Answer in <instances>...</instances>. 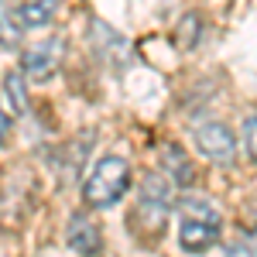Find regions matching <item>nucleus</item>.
Segmentation results:
<instances>
[{
	"label": "nucleus",
	"instance_id": "obj_5",
	"mask_svg": "<svg viewBox=\"0 0 257 257\" xmlns=\"http://www.w3.org/2000/svg\"><path fill=\"white\" fill-rule=\"evenodd\" d=\"M62 52H65V41H62L59 35H52V38L24 48V55H21V72H24L28 79H35V82L52 79L55 69H59V62H62Z\"/></svg>",
	"mask_w": 257,
	"mask_h": 257
},
{
	"label": "nucleus",
	"instance_id": "obj_9",
	"mask_svg": "<svg viewBox=\"0 0 257 257\" xmlns=\"http://www.w3.org/2000/svg\"><path fill=\"white\" fill-rule=\"evenodd\" d=\"M21 35H24V24L14 0H0V48H18Z\"/></svg>",
	"mask_w": 257,
	"mask_h": 257
},
{
	"label": "nucleus",
	"instance_id": "obj_7",
	"mask_svg": "<svg viewBox=\"0 0 257 257\" xmlns=\"http://www.w3.org/2000/svg\"><path fill=\"white\" fill-rule=\"evenodd\" d=\"M65 240H69V247H72L76 254H96L99 247H103V237H99L96 223L89 216H82V213H76V216L69 219Z\"/></svg>",
	"mask_w": 257,
	"mask_h": 257
},
{
	"label": "nucleus",
	"instance_id": "obj_8",
	"mask_svg": "<svg viewBox=\"0 0 257 257\" xmlns=\"http://www.w3.org/2000/svg\"><path fill=\"white\" fill-rule=\"evenodd\" d=\"M161 168L168 172V178L175 182L178 189H189V185L196 182V168H192L189 155H185L178 144H165V151H161Z\"/></svg>",
	"mask_w": 257,
	"mask_h": 257
},
{
	"label": "nucleus",
	"instance_id": "obj_12",
	"mask_svg": "<svg viewBox=\"0 0 257 257\" xmlns=\"http://www.w3.org/2000/svg\"><path fill=\"white\" fill-rule=\"evenodd\" d=\"M199 35H202V24H199L196 14H185L182 24H178V45L182 48H196L199 45Z\"/></svg>",
	"mask_w": 257,
	"mask_h": 257
},
{
	"label": "nucleus",
	"instance_id": "obj_11",
	"mask_svg": "<svg viewBox=\"0 0 257 257\" xmlns=\"http://www.w3.org/2000/svg\"><path fill=\"white\" fill-rule=\"evenodd\" d=\"M4 89H7V103H11V110H14V117H24V113H28V93H24V79H21L18 72H11V76L4 79Z\"/></svg>",
	"mask_w": 257,
	"mask_h": 257
},
{
	"label": "nucleus",
	"instance_id": "obj_14",
	"mask_svg": "<svg viewBox=\"0 0 257 257\" xmlns=\"http://www.w3.org/2000/svg\"><path fill=\"white\" fill-rule=\"evenodd\" d=\"M243 144H247V155L257 161V113L243 120Z\"/></svg>",
	"mask_w": 257,
	"mask_h": 257
},
{
	"label": "nucleus",
	"instance_id": "obj_6",
	"mask_svg": "<svg viewBox=\"0 0 257 257\" xmlns=\"http://www.w3.org/2000/svg\"><path fill=\"white\" fill-rule=\"evenodd\" d=\"M89 41H93V52L96 59H103L110 69H123L131 62V45L123 35H117L110 24L103 21H89Z\"/></svg>",
	"mask_w": 257,
	"mask_h": 257
},
{
	"label": "nucleus",
	"instance_id": "obj_2",
	"mask_svg": "<svg viewBox=\"0 0 257 257\" xmlns=\"http://www.w3.org/2000/svg\"><path fill=\"white\" fill-rule=\"evenodd\" d=\"M127 189H131V165L117 155H106L93 165L89 178L82 182V199L89 209H110L123 199Z\"/></svg>",
	"mask_w": 257,
	"mask_h": 257
},
{
	"label": "nucleus",
	"instance_id": "obj_13",
	"mask_svg": "<svg viewBox=\"0 0 257 257\" xmlns=\"http://www.w3.org/2000/svg\"><path fill=\"white\" fill-rule=\"evenodd\" d=\"M226 254H257V230L240 233L233 247H226Z\"/></svg>",
	"mask_w": 257,
	"mask_h": 257
},
{
	"label": "nucleus",
	"instance_id": "obj_4",
	"mask_svg": "<svg viewBox=\"0 0 257 257\" xmlns=\"http://www.w3.org/2000/svg\"><path fill=\"white\" fill-rule=\"evenodd\" d=\"M141 216L148 219V226L158 233L168 209H172V189H168V178L161 172H148L144 182H141V199H138Z\"/></svg>",
	"mask_w": 257,
	"mask_h": 257
},
{
	"label": "nucleus",
	"instance_id": "obj_1",
	"mask_svg": "<svg viewBox=\"0 0 257 257\" xmlns=\"http://www.w3.org/2000/svg\"><path fill=\"white\" fill-rule=\"evenodd\" d=\"M223 233L219 209L202 196H185L178 202V247L189 254L209 250Z\"/></svg>",
	"mask_w": 257,
	"mask_h": 257
},
{
	"label": "nucleus",
	"instance_id": "obj_10",
	"mask_svg": "<svg viewBox=\"0 0 257 257\" xmlns=\"http://www.w3.org/2000/svg\"><path fill=\"white\" fill-rule=\"evenodd\" d=\"M18 14H21V24L24 28H45V24H52L55 14H59V0H28V4L18 7Z\"/></svg>",
	"mask_w": 257,
	"mask_h": 257
},
{
	"label": "nucleus",
	"instance_id": "obj_3",
	"mask_svg": "<svg viewBox=\"0 0 257 257\" xmlns=\"http://www.w3.org/2000/svg\"><path fill=\"white\" fill-rule=\"evenodd\" d=\"M192 141H196L199 155L209 161V165L230 168V165L237 161V138H233V131H230L226 123H219V120L199 123L196 131H192Z\"/></svg>",
	"mask_w": 257,
	"mask_h": 257
},
{
	"label": "nucleus",
	"instance_id": "obj_15",
	"mask_svg": "<svg viewBox=\"0 0 257 257\" xmlns=\"http://www.w3.org/2000/svg\"><path fill=\"white\" fill-rule=\"evenodd\" d=\"M7 131H11V117L4 113V106H0V144L7 141Z\"/></svg>",
	"mask_w": 257,
	"mask_h": 257
}]
</instances>
